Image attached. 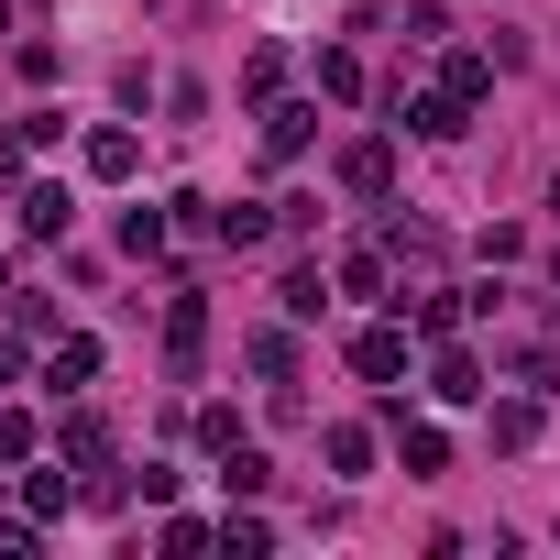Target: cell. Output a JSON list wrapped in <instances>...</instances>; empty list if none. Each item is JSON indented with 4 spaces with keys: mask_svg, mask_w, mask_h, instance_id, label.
Here are the masks:
<instances>
[{
    "mask_svg": "<svg viewBox=\"0 0 560 560\" xmlns=\"http://www.w3.org/2000/svg\"><path fill=\"white\" fill-rule=\"evenodd\" d=\"M23 154H34L23 132H0V187H23Z\"/></svg>",
    "mask_w": 560,
    "mask_h": 560,
    "instance_id": "obj_23",
    "label": "cell"
},
{
    "mask_svg": "<svg viewBox=\"0 0 560 560\" xmlns=\"http://www.w3.org/2000/svg\"><path fill=\"white\" fill-rule=\"evenodd\" d=\"M462 319H472V298H462V287H429V298H418V341H451Z\"/></svg>",
    "mask_w": 560,
    "mask_h": 560,
    "instance_id": "obj_10",
    "label": "cell"
},
{
    "mask_svg": "<svg viewBox=\"0 0 560 560\" xmlns=\"http://www.w3.org/2000/svg\"><path fill=\"white\" fill-rule=\"evenodd\" d=\"M341 287H352V298H385V253H341ZM385 308H396V298H385Z\"/></svg>",
    "mask_w": 560,
    "mask_h": 560,
    "instance_id": "obj_20",
    "label": "cell"
},
{
    "mask_svg": "<svg viewBox=\"0 0 560 560\" xmlns=\"http://www.w3.org/2000/svg\"><path fill=\"white\" fill-rule=\"evenodd\" d=\"M67 462L89 472V494H100V505L121 494V483H110V429H100V418H67Z\"/></svg>",
    "mask_w": 560,
    "mask_h": 560,
    "instance_id": "obj_3",
    "label": "cell"
},
{
    "mask_svg": "<svg viewBox=\"0 0 560 560\" xmlns=\"http://www.w3.org/2000/svg\"><path fill=\"white\" fill-rule=\"evenodd\" d=\"M352 374H363V385H396V374H407V330H396V319H385V330H352Z\"/></svg>",
    "mask_w": 560,
    "mask_h": 560,
    "instance_id": "obj_2",
    "label": "cell"
},
{
    "mask_svg": "<svg viewBox=\"0 0 560 560\" xmlns=\"http://www.w3.org/2000/svg\"><path fill=\"white\" fill-rule=\"evenodd\" d=\"M440 89H451V100H462V110H472V100H483V89H494V67H483V56H451V67H440Z\"/></svg>",
    "mask_w": 560,
    "mask_h": 560,
    "instance_id": "obj_17",
    "label": "cell"
},
{
    "mask_svg": "<svg viewBox=\"0 0 560 560\" xmlns=\"http://www.w3.org/2000/svg\"><path fill=\"white\" fill-rule=\"evenodd\" d=\"M308 132H319L308 100H275V110H264V154H308Z\"/></svg>",
    "mask_w": 560,
    "mask_h": 560,
    "instance_id": "obj_7",
    "label": "cell"
},
{
    "mask_svg": "<svg viewBox=\"0 0 560 560\" xmlns=\"http://www.w3.org/2000/svg\"><path fill=\"white\" fill-rule=\"evenodd\" d=\"M429 396L472 407V396H483V363H472V352H440V363H429Z\"/></svg>",
    "mask_w": 560,
    "mask_h": 560,
    "instance_id": "obj_11",
    "label": "cell"
},
{
    "mask_svg": "<svg viewBox=\"0 0 560 560\" xmlns=\"http://www.w3.org/2000/svg\"><path fill=\"white\" fill-rule=\"evenodd\" d=\"M198 341H209V308H198V287H176V298H165V352H176V374L198 363Z\"/></svg>",
    "mask_w": 560,
    "mask_h": 560,
    "instance_id": "obj_6",
    "label": "cell"
},
{
    "mask_svg": "<svg viewBox=\"0 0 560 560\" xmlns=\"http://www.w3.org/2000/svg\"><path fill=\"white\" fill-rule=\"evenodd\" d=\"M100 374V341H56V363H45V385H89Z\"/></svg>",
    "mask_w": 560,
    "mask_h": 560,
    "instance_id": "obj_19",
    "label": "cell"
},
{
    "mask_svg": "<svg viewBox=\"0 0 560 560\" xmlns=\"http://www.w3.org/2000/svg\"><path fill=\"white\" fill-rule=\"evenodd\" d=\"M198 440H209V451L231 462V451H242V418H231V407H198Z\"/></svg>",
    "mask_w": 560,
    "mask_h": 560,
    "instance_id": "obj_21",
    "label": "cell"
},
{
    "mask_svg": "<svg viewBox=\"0 0 560 560\" xmlns=\"http://www.w3.org/2000/svg\"><path fill=\"white\" fill-rule=\"evenodd\" d=\"M275 298H287V319H319V308H330V287H319V264H287V287H275Z\"/></svg>",
    "mask_w": 560,
    "mask_h": 560,
    "instance_id": "obj_13",
    "label": "cell"
},
{
    "mask_svg": "<svg viewBox=\"0 0 560 560\" xmlns=\"http://www.w3.org/2000/svg\"><path fill=\"white\" fill-rule=\"evenodd\" d=\"M121 253H132V264L165 253V209H121Z\"/></svg>",
    "mask_w": 560,
    "mask_h": 560,
    "instance_id": "obj_18",
    "label": "cell"
},
{
    "mask_svg": "<svg viewBox=\"0 0 560 560\" xmlns=\"http://www.w3.org/2000/svg\"><path fill=\"white\" fill-rule=\"evenodd\" d=\"M0 385H23V341H0Z\"/></svg>",
    "mask_w": 560,
    "mask_h": 560,
    "instance_id": "obj_24",
    "label": "cell"
},
{
    "mask_svg": "<svg viewBox=\"0 0 560 560\" xmlns=\"http://www.w3.org/2000/svg\"><path fill=\"white\" fill-rule=\"evenodd\" d=\"M242 352H253V374H264V385H298V330H253Z\"/></svg>",
    "mask_w": 560,
    "mask_h": 560,
    "instance_id": "obj_9",
    "label": "cell"
},
{
    "mask_svg": "<svg viewBox=\"0 0 560 560\" xmlns=\"http://www.w3.org/2000/svg\"><path fill=\"white\" fill-rule=\"evenodd\" d=\"M132 165H143V143H132L121 121H100V132H89V176H110V187H121Z\"/></svg>",
    "mask_w": 560,
    "mask_h": 560,
    "instance_id": "obj_8",
    "label": "cell"
},
{
    "mask_svg": "<svg viewBox=\"0 0 560 560\" xmlns=\"http://www.w3.org/2000/svg\"><path fill=\"white\" fill-rule=\"evenodd\" d=\"M209 231H220V242H231V253H253V242H275V220H264V209H253V198H231V209H220V220H209Z\"/></svg>",
    "mask_w": 560,
    "mask_h": 560,
    "instance_id": "obj_12",
    "label": "cell"
},
{
    "mask_svg": "<svg viewBox=\"0 0 560 560\" xmlns=\"http://www.w3.org/2000/svg\"><path fill=\"white\" fill-rule=\"evenodd\" d=\"M341 187H352V198H385V187H396V143H385V132L352 143V154H341Z\"/></svg>",
    "mask_w": 560,
    "mask_h": 560,
    "instance_id": "obj_5",
    "label": "cell"
},
{
    "mask_svg": "<svg viewBox=\"0 0 560 560\" xmlns=\"http://www.w3.org/2000/svg\"><path fill=\"white\" fill-rule=\"evenodd\" d=\"M319 89H330V100H363V56L330 45V56H319Z\"/></svg>",
    "mask_w": 560,
    "mask_h": 560,
    "instance_id": "obj_16",
    "label": "cell"
},
{
    "mask_svg": "<svg viewBox=\"0 0 560 560\" xmlns=\"http://www.w3.org/2000/svg\"><path fill=\"white\" fill-rule=\"evenodd\" d=\"M0 287H12V264H0Z\"/></svg>",
    "mask_w": 560,
    "mask_h": 560,
    "instance_id": "obj_26",
    "label": "cell"
},
{
    "mask_svg": "<svg viewBox=\"0 0 560 560\" xmlns=\"http://www.w3.org/2000/svg\"><path fill=\"white\" fill-rule=\"evenodd\" d=\"M549 209H560V176H549Z\"/></svg>",
    "mask_w": 560,
    "mask_h": 560,
    "instance_id": "obj_25",
    "label": "cell"
},
{
    "mask_svg": "<svg viewBox=\"0 0 560 560\" xmlns=\"http://www.w3.org/2000/svg\"><path fill=\"white\" fill-rule=\"evenodd\" d=\"M396 121H407L418 143H451V132H462V100H451V89H429V100H407V89H396Z\"/></svg>",
    "mask_w": 560,
    "mask_h": 560,
    "instance_id": "obj_4",
    "label": "cell"
},
{
    "mask_svg": "<svg viewBox=\"0 0 560 560\" xmlns=\"http://www.w3.org/2000/svg\"><path fill=\"white\" fill-rule=\"evenodd\" d=\"M0 462H34V418L23 407H0Z\"/></svg>",
    "mask_w": 560,
    "mask_h": 560,
    "instance_id": "obj_22",
    "label": "cell"
},
{
    "mask_svg": "<svg viewBox=\"0 0 560 560\" xmlns=\"http://www.w3.org/2000/svg\"><path fill=\"white\" fill-rule=\"evenodd\" d=\"M12 209H23V231H34V242H67V220H78V198H67L56 176H23V198H12Z\"/></svg>",
    "mask_w": 560,
    "mask_h": 560,
    "instance_id": "obj_1",
    "label": "cell"
},
{
    "mask_svg": "<svg viewBox=\"0 0 560 560\" xmlns=\"http://www.w3.org/2000/svg\"><path fill=\"white\" fill-rule=\"evenodd\" d=\"M483 429H494V451H527V440H538V407H527V396H505Z\"/></svg>",
    "mask_w": 560,
    "mask_h": 560,
    "instance_id": "obj_14",
    "label": "cell"
},
{
    "mask_svg": "<svg viewBox=\"0 0 560 560\" xmlns=\"http://www.w3.org/2000/svg\"><path fill=\"white\" fill-rule=\"evenodd\" d=\"M319 451H330V472H374V429H319Z\"/></svg>",
    "mask_w": 560,
    "mask_h": 560,
    "instance_id": "obj_15",
    "label": "cell"
}]
</instances>
